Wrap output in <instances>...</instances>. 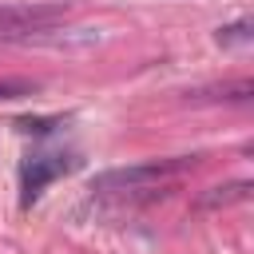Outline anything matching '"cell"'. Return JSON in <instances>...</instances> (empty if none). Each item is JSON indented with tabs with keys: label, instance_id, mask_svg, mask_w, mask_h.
<instances>
[{
	"label": "cell",
	"instance_id": "277c9868",
	"mask_svg": "<svg viewBox=\"0 0 254 254\" xmlns=\"http://www.w3.org/2000/svg\"><path fill=\"white\" fill-rule=\"evenodd\" d=\"M28 91H32L28 83H8V79L0 83V99H16V95H28Z\"/></svg>",
	"mask_w": 254,
	"mask_h": 254
},
{
	"label": "cell",
	"instance_id": "6da1fadb",
	"mask_svg": "<svg viewBox=\"0 0 254 254\" xmlns=\"http://www.w3.org/2000/svg\"><path fill=\"white\" fill-rule=\"evenodd\" d=\"M183 163H143V167H127V171H111L103 179H95L99 190H139L151 183H163L167 175H175Z\"/></svg>",
	"mask_w": 254,
	"mask_h": 254
},
{
	"label": "cell",
	"instance_id": "7a4b0ae2",
	"mask_svg": "<svg viewBox=\"0 0 254 254\" xmlns=\"http://www.w3.org/2000/svg\"><path fill=\"white\" fill-rule=\"evenodd\" d=\"M60 8H28V4H0V32H32L56 20Z\"/></svg>",
	"mask_w": 254,
	"mask_h": 254
},
{
	"label": "cell",
	"instance_id": "3957f363",
	"mask_svg": "<svg viewBox=\"0 0 254 254\" xmlns=\"http://www.w3.org/2000/svg\"><path fill=\"white\" fill-rule=\"evenodd\" d=\"M60 171H64V163L56 155H36L32 163H24V198H36L44 190V183L56 179Z\"/></svg>",
	"mask_w": 254,
	"mask_h": 254
}]
</instances>
